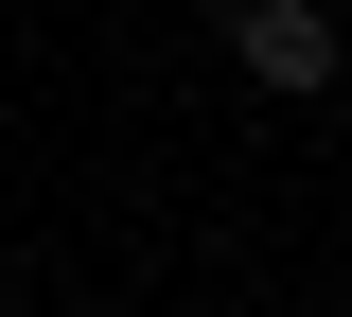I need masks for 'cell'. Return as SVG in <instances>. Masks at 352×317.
I'll return each mask as SVG.
<instances>
[{
	"instance_id": "6da1fadb",
	"label": "cell",
	"mask_w": 352,
	"mask_h": 317,
	"mask_svg": "<svg viewBox=\"0 0 352 317\" xmlns=\"http://www.w3.org/2000/svg\"><path fill=\"white\" fill-rule=\"evenodd\" d=\"M229 53H247L264 106H317L335 89V18H317V0H229Z\"/></svg>"
},
{
	"instance_id": "7a4b0ae2",
	"label": "cell",
	"mask_w": 352,
	"mask_h": 317,
	"mask_svg": "<svg viewBox=\"0 0 352 317\" xmlns=\"http://www.w3.org/2000/svg\"><path fill=\"white\" fill-rule=\"evenodd\" d=\"M0 317H18V300H0Z\"/></svg>"
}]
</instances>
